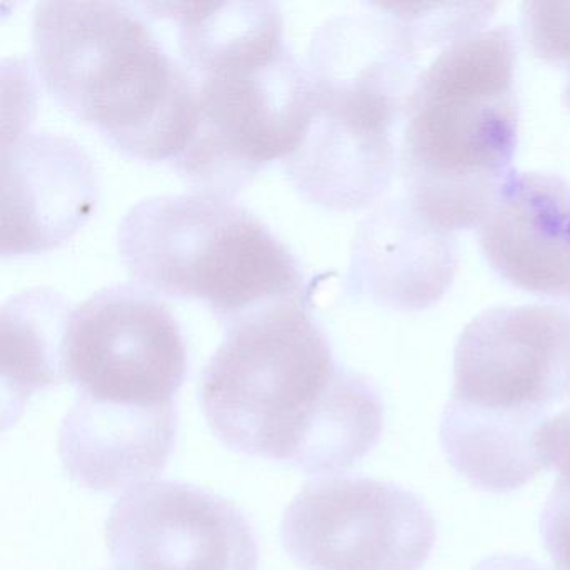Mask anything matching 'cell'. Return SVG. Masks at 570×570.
Segmentation results:
<instances>
[{
    "mask_svg": "<svg viewBox=\"0 0 570 570\" xmlns=\"http://www.w3.org/2000/svg\"><path fill=\"white\" fill-rule=\"evenodd\" d=\"M209 429L252 459L336 475L362 462L383 433L382 396L333 356L306 296L228 325L199 385Z\"/></svg>",
    "mask_w": 570,
    "mask_h": 570,
    "instance_id": "1",
    "label": "cell"
},
{
    "mask_svg": "<svg viewBox=\"0 0 570 570\" xmlns=\"http://www.w3.org/2000/svg\"><path fill=\"white\" fill-rule=\"evenodd\" d=\"M32 46L56 102L145 161H176L198 125V81L141 6L39 2Z\"/></svg>",
    "mask_w": 570,
    "mask_h": 570,
    "instance_id": "2",
    "label": "cell"
},
{
    "mask_svg": "<svg viewBox=\"0 0 570 570\" xmlns=\"http://www.w3.org/2000/svg\"><path fill=\"white\" fill-rule=\"evenodd\" d=\"M517 35L487 29L423 69L405 112V198L443 232L475 228L513 173L519 142Z\"/></svg>",
    "mask_w": 570,
    "mask_h": 570,
    "instance_id": "3",
    "label": "cell"
},
{
    "mask_svg": "<svg viewBox=\"0 0 570 570\" xmlns=\"http://www.w3.org/2000/svg\"><path fill=\"white\" fill-rule=\"evenodd\" d=\"M118 248L139 286L205 302L226 326L305 295L295 255L228 196L198 191L145 199L122 218Z\"/></svg>",
    "mask_w": 570,
    "mask_h": 570,
    "instance_id": "4",
    "label": "cell"
},
{
    "mask_svg": "<svg viewBox=\"0 0 570 570\" xmlns=\"http://www.w3.org/2000/svg\"><path fill=\"white\" fill-rule=\"evenodd\" d=\"M195 79L198 125L175 166L203 193L229 198L263 165L302 146L315 115V88L288 45Z\"/></svg>",
    "mask_w": 570,
    "mask_h": 570,
    "instance_id": "5",
    "label": "cell"
},
{
    "mask_svg": "<svg viewBox=\"0 0 570 570\" xmlns=\"http://www.w3.org/2000/svg\"><path fill=\"white\" fill-rule=\"evenodd\" d=\"M65 376L79 396L116 405H173L188 372L181 328L139 285H115L72 309Z\"/></svg>",
    "mask_w": 570,
    "mask_h": 570,
    "instance_id": "6",
    "label": "cell"
},
{
    "mask_svg": "<svg viewBox=\"0 0 570 570\" xmlns=\"http://www.w3.org/2000/svg\"><path fill=\"white\" fill-rule=\"evenodd\" d=\"M435 539L416 493L365 476L308 483L282 520L283 547L305 570H419Z\"/></svg>",
    "mask_w": 570,
    "mask_h": 570,
    "instance_id": "7",
    "label": "cell"
},
{
    "mask_svg": "<svg viewBox=\"0 0 570 570\" xmlns=\"http://www.w3.org/2000/svg\"><path fill=\"white\" fill-rule=\"evenodd\" d=\"M118 570H258V540L245 513L181 482H148L122 495L106 522Z\"/></svg>",
    "mask_w": 570,
    "mask_h": 570,
    "instance_id": "8",
    "label": "cell"
},
{
    "mask_svg": "<svg viewBox=\"0 0 570 570\" xmlns=\"http://www.w3.org/2000/svg\"><path fill=\"white\" fill-rule=\"evenodd\" d=\"M452 399L500 410L549 412L570 399V309L497 306L463 328Z\"/></svg>",
    "mask_w": 570,
    "mask_h": 570,
    "instance_id": "9",
    "label": "cell"
},
{
    "mask_svg": "<svg viewBox=\"0 0 570 570\" xmlns=\"http://www.w3.org/2000/svg\"><path fill=\"white\" fill-rule=\"evenodd\" d=\"M98 198L95 166L65 136L19 135L2 142L4 256L46 252L71 238Z\"/></svg>",
    "mask_w": 570,
    "mask_h": 570,
    "instance_id": "10",
    "label": "cell"
},
{
    "mask_svg": "<svg viewBox=\"0 0 570 570\" xmlns=\"http://www.w3.org/2000/svg\"><path fill=\"white\" fill-rule=\"evenodd\" d=\"M493 272L515 288L570 303V186L549 173H517L479 225Z\"/></svg>",
    "mask_w": 570,
    "mask_h": 570,
    "instance_id": "11",
    "label": "cell"
},
{
    "mask_svg": "<svg viewBox=\"0 0 570 570\" xmlns=\"http://www.w3.org/2000/svg\"><path fill=\"white\" fill-rule=\"evenodd\" d=\"M459 269L453 233L426 222L405 196L385 199L360 223L353 242L350 288L395 309L423 312L449 292Z\"/></svg>",
    "mask_w": 570,
    "mask_h": 570,
    "instance_id": "12",
    "label": "cell"
},
{
    "mask_svg": "<svg viewBox=\"0 0 570 570\" xmlns=\"http://www.w3.org/2000/svg\"><path fill=\"white\" fill-rule=\"evenodd\" d=\"M176 432V403L116 405L78 395L59 429V456L78 485L121 492L145 485L166 469Z\"/></svg>",
    "mask_w": 570,
    "mask_h": 570,
    "instance_id": "13",
    "label": "cell"
},
{
    "mask_svg": "<svg viewBox=\"0 0 570 570\" xmlns=\"http://www.w3.org/2000/svg\"><path fill=\"white\" fill-rule=\"evenodd\" d=\"M540 410H500L450 396L440 423V443L450 465L475 489L509 493L546 470L537 436Z\"/></svg>",
    "mask_w": 570,
    "mask_h": 570,
    "instance_id": "14",
    "label": "cell"
},
{
    "mask_svg": "<svg viewBox=\"0 0 570 570\" xmlns=\"http://www.w3.org/2000/svg\"><path fill=\"white\" fill-rule=\"evenodd\" d=\"M72 309L65 296L31 288L12 296L0 315L4 429L39 390L65 382L62 342Z\"/></svg>",
    "mask_w": 570,
    "mask_h": 570,
    "instance_id": "15",
    "label": "cell"
},
{
    "mask_svg": "<svg viewBox=\"0 0 570 570\" xmlns=\"http://www.w3.org/2000/svg\"><path fill=\"white\" fill-rule=\"evenodd\" d=\"M409 36L420 56L446 51L480 32L495 16L493 2H452V4H380Z\"/></svg>",
    "mask_w": 570,
    "mask_h": 570,
    "instance_id": "16",
    "label": "cell"
},
{
    "mask_svg": "<svg viewBox=\"0 0 570 570\" xmlns=\"http://www.w3.org/2000/svg\"><path fill=\"white\" fill-rule=\"evenodd\" d=\"M520 24L535 58L570 68V4L525 2L520 11Z\"/></svg>",
    "mask_w": 570,
    "mask_h": 570,
    "instance_id": "17",
    "label": "cell"
},
{
    "mask_svg": "<svg viewBox=\"0 0 570 570\" xmlns=\"http://www.w3.org/2000/svg\"><path fill=\"white\" fill-rule=\"evenodd\" d=\"M540 533L553 570H570V482L557 479L540 517Z\"/></svg>",
    "mask_w": 570,
    "mask_h": 570,
    "instance_id": "18",
    "label": "cell"
},
{
    "mask_svg": "<svg viewBox=\"0 0 570 570\" xmlns=\"http://www.w3.org/2000/svg\"><path fill=\"white\" fill-rule=\"evenodd\" d=\"M537 446L543 466L570 482V406L546 420L540 426Z\"/></svg>",
    "mask_w": 570,
    "mask_h": 570,
    "instance_id": "19",
    "label": "cell"
},
{
    "mask_svg": "<svg viewBox=\"0 0 570 570\" xmlns=\"http://www.w3.org/2000/svg\"><path fill=\"white\" fill-rule=\"evenodd\" d=\"M472 570H543L535 560L522 556H492L476 563Z\"/></svg>",
    "mask_w": 570,
    "mask_h": 570,
    "instance_id": "20",
    "label": "cell"
},
{
    "mask_svg": "<svg viewBox=\"0 0 570 570\" xmlns=\"http://www.w3.org/2000/svg\"><path fill=\"white\" fill-rule=\"evenodd\" d=\"M567 71H569V76H567V82H566V88H563L562 99H563V105H566L567 108L570 109V68L567 69Z\"/></svg>",
    "mask_w": 570,
    "mask_h": 570,
    "instance_id": "21",
    "label": "cell"
}]
</instances>
